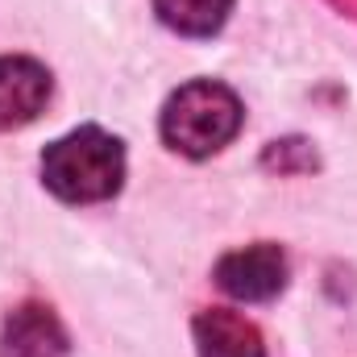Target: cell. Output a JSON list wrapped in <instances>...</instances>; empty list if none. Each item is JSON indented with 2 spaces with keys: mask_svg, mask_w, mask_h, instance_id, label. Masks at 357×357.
Wrapping results in <instances>:
<instances>
[{
  "mask_svg": "<svg viewBox=\"0 0 357 357\" xmlns=\"http://www.w3.org/2000/svg\"><path fill=\"white\" fill-rule=\"evenodd\" d=\"M154 13L167 29L183 38H212L225 29L233 0H154Z\"/></svg>",
  "mask_w": 357,
  "mask_h": 357,
  "instance_id": "obj_7",
  "label": "cell"
},
{
  "mask_svg": "<svg viewBox=\"0 0 357 357\" xmlns=\"http://www.w3.org/2000/svg\"><path fill=\"white\" fill-rule=\"evenodd\" d=\"M216 287L241 303H266L287 287V254L270 241L233 250L216 262Z\"/></svg>",
  "mask_w": 357,
  "mask_h": 357,
  "instance_id": "obj_3",
  "label": "cell"
},
{
  "mask_svg": "<svg viewBox=\"0 0 357 357\" xmlns=\"http://www.w3.org/2000/svg\"><path fill=\"white\" fill-rule=\"evenodd\" d=\"M0 357H67V328L46 303H21L4 320Z\"/></svg>",
  "mask_w": 357,
  "mask_h": 357,
  "instance_id": "obj_5",
  "label": "cell"
},
{
  "mask_svg": "<svg viewBox=\"0 0 357 357\" xmlns=\"http://www.w3.org/2000/svg\"><path fill=\"white\" fill-rule=\"evenodd\" d=\"M50 88H54V79L38 59L4 54L0 59V133L38 121V112L50 100Z\"/></svg>",
  "mask_w": 357,
  "mask_h": 357,
  "instance_id": "obj_4",
  "label": "cell"
},
{
  "mask_svg": "<svg viewBox=\"0 0 357 357\" xmlns=\"http://www.w3.org/2000/svg\"><path fill=\"white\" fill-rule=\"evenodd\" d=\"M241 100L237 91L216 79H191L162 108V142L183 158H208L225 150L241 129Z\"/></svg>",
  "mask_w": 357,
  "mask_h": 357,
  "instance_id": "obj_2",
  "label": "cell"
},
{
  "mask_svg": "<svg viewBox=\"0 0 357 357\" xmlns=\"http://www.w3.org/2000/svg\"><path fill=\"white\" fill-rule=\"evenodd\" d=\"M42 178L67 204L112 199L121 191V183H125V146L112 133H104L100 125L71 129L67 137L46 146Z\"/></svg>",
  "mask_w": 357,
  "mask_h": 357,
  "instance_id": "obj_1",
  "label": "cell"
},
{
  "mask_svg": "<svg viewBox=\"0 0 357 357\" xmlns=\"http://www.w3.org/2000/svg\"><path fill=\"white\" fill-rule=\"evenodd\" d=\"M195 333V354L199 357H266L262 333L254 320L229 307H204L191 324Z\"/></svg>",
  "mask_w": 357,
  "mask_h": 357,
  "instance_id": "obj_6",
  "label": "cell"
}]
</instances>
